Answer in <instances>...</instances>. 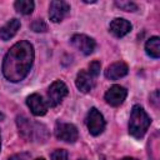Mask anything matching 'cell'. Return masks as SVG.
<instances>
[{"label": "cell", "instance_id": "cell-25", "mask_svg": "<svg viewBox=\"0 0 160 160\" xmlns=\"http://www.w3.org/2000/svg\"><path fill=\"white\" fill-rule=\"evenodd\" d=\"M0 145H1V141H0Z\"/></svg>", "mask_w": 160, "mask_h": 160}, {"label": "cell", "instance_id": "cell-7", "mask_svg": "<svg viewBox=\"0 0 160 160\" xmlns=\"http://www.w3.org/2000/svg\"><path fill=\"white\" fill-rule=\"evenodd\" d=\"M70 11V5L66 1L54 0L49 6V18L52 22H60Z\"/></svg>", "mask_w": 160, "mask_h": 160}, {"label": "cell", "instance_id": "cell-15", "mask_svg": "<svg viewBox=\"0 0 160 160\" xmlns=\"http://www.w3.org/2000/svg\"><path fill=\"white\" fill-rule=\"evenodd\" d=\"M146 54L154 59H158L160 56V39L158 36L150 38L145 44Z\"/></svg>", "mask_w": 160, "mask_h": 160}, {"label": "cell", "instance_id": "cell-11", "mask_svg": "<svg viewBox=\"0 0 160 160\" xmlns=\"http://www.w3.org/2000/svg\"><path fill=\"white\" fill-rule=\"evenodd\" d=\"M109 30L110 32L116 36V38H122L125 36L128 32H130L131 30V24L125 20V19H121V18H116L114 19L111 22H110V26H109Z\"/></svg>", "mask_w": 160, "mask_h": 160}, {"label": "cell", "instance_id": "cell-12", "mask_svg": "<svg viewBox=\"0 0 160 160\" xmlns=\"http://www.w3.org/2000/svg\"><path fill=\"white\" fill-rule=\"evenodd\" d=\"M128 71H129L128 65L122 61H118V62H114L106 68L105 76L110 80H118L120 78H124L128 74Z\"/></svg>", "mask_w": 160, "mask_h": 160}, {"label": "cell", "instance_id": "cell-8", "mask_svg": "<svg viewBox=\"0 0 160 160\" xmlns=\"http://www.w3.org/2000/svg\"><path fill=\"white\" fill-rule=\"evenodd\" d=\"M71 44L84 55H90L95 50V46H96L95 40L84 34H75L71 38Z\"/></svg>", "mask_w": 160, "mask_h": 160}, {"label": "cell", "instance_id": "cell-3", "mask_svg": "<svg viewBox=\"0 0 160 160\" xmlns=\"http://www.w3.org/2000/svg\"><path fill=\"white\" fill-rule=\"evenodd\" d=\"M16 124L24 138L32 141H44L48 138V129L39 122H31L25 116H18Z\"/></svg>", "mask_w": 160, "mask_h": 160}, {"label": "cell", "instance_id": "cell-13", "mask_svg": "<svg viewBox=\"0 0 160 160\" xmlns=\"http://www.w3.org/2000/svg\"><path fill=\"white\" fill-rule=\"evenodd\" d=\"M76 88L81 91V92H89L92 88H94V78L85 70H80L76 75V80H75Z\"/></svg>", "mask_w": 160, "mask_h": 160}, {"label": "cell", "instance_id": "cell-9", "mask_svg": "<svg viewBox=\"0 0 160 160\" xmlns=\"http://www.w3.org/2000/svg\"><path fill=\"white\" fill-rule=\"evenodd\" d=\"M128 95V90L124 86L120 85H112L106 92H105V100L111 106H119L124 102L125 98Z\"/></svg>", "mask_w": 160, "mask_h": 160}, {"label": "cell", "instance_id": "cell-18", "mask_svg": "<svg viewBox=\"0 0 160 160\" xmlns=\"http://www.w3.org/2000/svg\"><path fill=\"white\" fill-rule=\"evenodd\" d=\"M31 29L35 31V32H45L48 30V25L45 24V21L42 19H36L32 21L31 24Z\"/></svg>", "mask_w": 160, "mask_h": 160}, {"label": "cell", "instance_id": "cell-17", "mask_svg": "<svg viewBox=\"0 0 160 160\" xmlns=\"http://www.w3.org/2000/svg\"><path fill=\"white\" fill-rule=\"evenodd\" d=\"M115 5L118 8H120L121 10H124V11H135V10H138V5L135 2H132V1H122V0H120V1H115Z\"/></svg>", "mask_w": 160, "mask_h": 160}, {"label": "cell", "instance_id": "cell-24", "mask_svg": "<svg viewBox=\"0 0 160 160\" xmlns=\"http://www.w3.org/2000/svg\"><path fill=\"white\" fill-rule=\"evenodd\" d=\"M35 160H44L42 158H39V159H35Z\"/></svg>", "mask_w": 160, "mask_h": 160}, {"label": "cell", "instance_id": "cell-10", "mask_svg": "<svg viewBox=\"0 0 160 160\" xmlns=\"http://www.w3.org/2000/svg\"><path fill=\"white\" fill-rule=\"evenodd\" d=\"M26 104L35 116H42L48 111V102L39 94H31L26 99Z\"/></svg>", "mask_w": 160, "mask_h": 160}, {"label": "cell", "instance_id": "cell-14", "mask_svg": "<svg viewBox=\"0 0 160 160\" xmlns=\"http://www.w3.org/2000/svg\"><path fill=\"white\" fill-rule=\"evenodd\" d=\"M19 29H20V20H18V19L9 20L2 28H0V39L4 41L10 40L12 36L16 35Z\"/></svg>", "mask_w": 160, "mask_h": 160}, {"label": "cell", "instance_id": "cell-6", "mask_svg": "<svg viewBox=\"0 0 160 160\" xmlns=\"http://www.w3.org/2000/svg\"><path fill=\"white\" fill-rule=\"evenodd\" d=\"M55 136L65 142H75L78 140L79 132L75 125L68 122H58L55 126Z\"/></svg>", "mask_w": 160, "mask_h": 160}, {"label": "cell", "instance_id": "cell-23", "mask_svg": "<svg viewBox=\"0 0 160 160\" xmlns=\"http://www.w3.org/2000/svg\"><path fill=\"white\" fill-rule=\"evenodd\" d=\"M4 118H5V116H4V114H2V112H0V121H1V120H4Z\"/></svg>", "mask_w": 160, "mask_h": 160}, {"label": "cell", "instance_id": "cell-20", "mask_svg": "<svg viewBox=\"0 0 160 160\" xmlns=\"http://www.w3.org/2000/svg\"><path fill=\"white\" fill-rule=\"evenodd\" d=\"M51 160H68V152L64 149H56L51 154Z\"/></svg>", "mask_w": 160, "mask_h": 160}, {"label": "cell", "instance_id": "cell-19", "mask_svg": "<svg viewBox=\"0 0 160 160\" xmlns=\"http://www.w3.org/2000/svg\"><path fill=\"white\" fill-rule=\"evenodd\" d=\"M100 69H101V64L98 61V60H94L92 62H90L89 65V74L92 76V78H96L99 74H100Z\"/></svg>", "mask_w": 160, "mask_h": 160}, {"label": "cell", "instance_id": "cell-22", "mask_svg": "<svg viewBox=\"0 0 160 160\" xmlns=\"http://www.w3.org/2000/svg\"><path fill=\"white\" fill-rule=\"evenodd\" d=\"M121 160H136V159H134V158H124Z\"/></svg>", "mask_w": 160, "mask_h": 160}, {"label": "cell", "instance_id": "cell-2", "mask_svg": "<svg viewBox=\"0 0 160 160\" xmlns=\"http://www.w3.org/2000/svg\"><path fill=\"white\" fill-rule=\"evenodd\" d=\"M150 122L151 119L146 114V111L140 105H134L129 120V132L134 138L140 139L145 135L146 130L150 126Z\"/></svg>", "mask_w": 160, "mask_h": 160}, {"label": "cell", "instance_id": "cell-21", "mask_svg": "<svg viewBox=\"0 0 160 160\" xmlns=\"http://www.w3.org/2000/svg\"><path fill=\"white\" fill-rule=\"evenodd\" d=\"M30 159V154L28 152H20V154H15L12 156H10L8 160H29Z\"/></svg>", "mask_w": 160, "mask_h": 160}, {"label": "cell", "instance_id": "cell-5", "mask_svg": "<svg viewBox=\"0 0 160 160\" xmlns=\"http://www.w3.org/2000/svg\"><path fill=\"white\" fill-rule=\"evenodd\" d=\"M86 125L89 129V132L94 136L100 135L104 129H105V120L102 114L96 109V108H91L90 111L88 112L86 116Z\"/></svg>", "mask_w": 160, "mask_h": 160}, {"label": "cell", "instance_id": "cell-16", "mask_svg": "<svg viewBox=\"0 0 160 160\" xmlns=\"http://www.w3.org/2000/svg\"><path fill=\"white\" fill-rule=\"evenodd\" d=\"M14 6H15L18 12L24 14V15H29L34 10V1H31V0H18V1H15Z\"/></svg>", "mask_w": 160, "mask_h": 160}, {"label": "cell", "instance_id": "cell-4", "mask_svg": "<svg viewBox=\"0 0 160 160\" xmlns=\"http://www.w3.org/2000/svg\"><path fill=\"white\" fill-rule=\"evenodd\" d=\"M66 95H68V86L60 80L54 81L48 90V105L51 108L58 106L65 99Z\"/></svg>", "mask_w": 160, "mask_h": 160}, {"label": "cell", "instance_id": "cell-1", "mask_svg": "<svg viewBox=\"0 0 160 160\" xmlns=\"http://www.w3.org/2000/svg\"><path fill=\"white\" fill-rule=\"evenodd\" d=\"M32 60L34 48L29 41L21 40L14 44L2 61V74L5 79L11 82H18L25 79L30 71Z\"/></svg>", "mask_w": 160, "mask_h": 160}]
</instances>
